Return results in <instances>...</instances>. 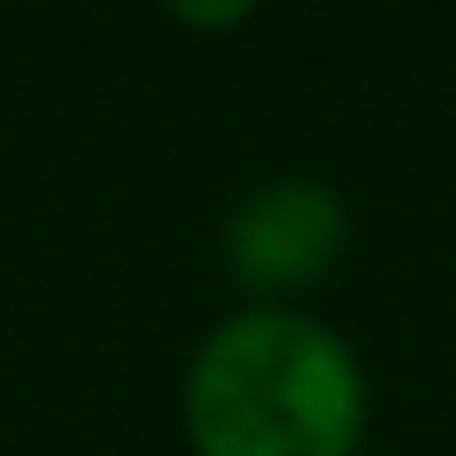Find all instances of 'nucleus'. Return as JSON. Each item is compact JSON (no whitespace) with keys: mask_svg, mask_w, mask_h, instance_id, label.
<instances>
[{"mask_svg":"<svg viewBox=\"0 0 456 456\" xmlns=\"http://www.w3.org/2000/svg\"><path fill=\"white\" fill-rule=\"evenodd\" d=\"M344 200L313 175H275L250 188L225 219V269L256 294L313 288L344 256Z\"/></svg>","mask_w":456,"mask_h":456,"instance_id":"nucleus-2","label":"nucleus"},{"mask_svg":"<svg viewBox=\"0 0 456 456\" xmlns=\"http://www.w3.org/2000/svg\"><path fill=\"white\" fill-rule=\"evenodd\" d=\"M182 412L194 456H356L369 381L325 319L250 306L194 350Z\"/></svg>","mask_w":456,"mask_h":456,"instance_id":"nucleus-1","label":"nucleus"},{"mask_svg":"<svg viewBox=\"0 0 456 456\" xmlns=\"http://www.w3.org/2000/svg\"><path fill=\"white\" fill-rule=\"evenodd\" d=\"M163 7L188 26V32H207V38H219V32H238L263 0H163Z\"/></svg>","mask_w":456,"mask_h":456,"instance_id":"nucleus-3","label":"nucleus"}]
</instances>
